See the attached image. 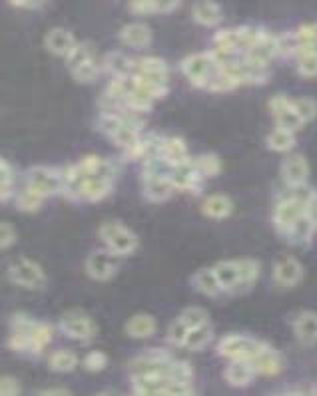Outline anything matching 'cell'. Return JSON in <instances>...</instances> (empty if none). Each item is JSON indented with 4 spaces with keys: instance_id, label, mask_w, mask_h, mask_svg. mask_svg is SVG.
<instances>
[{
    "instance_id": "cell-21",
    "label": "cell",
    "mask_w": 317,
    "mask_h": 396,
    "mask_svg": "<svg viewBox=\"0 0 317 396\" xmlns=\"http://www.w3.org/2000/svg\"><path fill=\"white\" fill-rule=\"evenodd\" d=\"M120 40L124 42L126 46H132V48H144L152 40V30L142 22L126 24L120 30Z\"/></svg>"
},
{
    "instance_id": "cell-30",
    "label": "cell",
    "mask_w": 317,
    "mask_h": 396,
    "mask_svg": "<svg viewBox=\"0 0 317 396\" xmlns=\"http://www.w3.org/2000/svg\"><path fill=\"white\" fill-rule=\"evenodd\" d=\"M48 367L54 373H72L78 367V356H76V353L68 351V349H60V351L50 355Z\"/></svg>"
},
{
    "instance_id": "cell-50",
    "label": "cell",
    "mask_w": 317,
    "mask_h": 396,
    "mask_svg": "<svg viewBox=\"0 0 317 396\" xmlns=\"http://www.w3.org/2000/svg\"><path fill=\"white\" fill-rule=\"evenodd\" d=\"M12 6H19V8H28V10H34V8H40L44 4V0H8Z\"/></svg>"
},
{
    "instance_id": "cell-46",
    "label": "cell",
    "mask_w": 317,
    "mask_h": 396,
    "mask_svg": "<svg viewBox=\"0 0 317 396\" xmlns=\"http://www.w3.org/2000/svg\"><path fill=\"white\" fill-rule=\"evenodd\" d=\"M21 395V382L14 376H0V396Z\"/></svg>"
},
{
    "instance_id": "cell-32",
    "label": "cell",
    "mask_w": 317,
    "mask_h": 396,
    "mask_svg": "<svg viewBox=\"0 0 317 396\" xmlns=\"http://www.w3.org/2000/svg\"><path fill=\"white\" fill-rule=\"evenodd\" d=\"M237 269H239V289L252 287L259 273H261V263L255 259H237Z\"/></svg>"
},
{
    "instance_id": "cell-12",
    "label": "cell",
    "mask_w": 317,
    "mask_h": 396,
    "mask_svg": "<svg viewBox=\"0 0 317 396\" xmlns=\"http://www.w3.org/2000/svg\"><path fill=\"white\" fill-rule=\"evenodd\" d=\"M277 54H279L277 36H272V34L266 32L259 40L255 42L252 48H248V50L244 52V62L257 66V68H268V64L272 62Z\"/></svg>"
},
{
    "instance_id": "cell-43",
    "label": "cell",
    "mask_w": 317,
    "mask_h": 396,
    "mask_svg": "<svg viewBox=\"0 0 317 396\" xmlns=\"http://www.w3.org/2000/svg\"><path fill=\"white\" fill-rule=\"evenodd\" d=\"M82 364H84V369L88 373H100V371H104L106 367H108V356L102 351H90L84 356Z\"/></svg>"
},
{
    "instance_id": "cell-34",
    "label": "cell",
    "mask_w": 317,
    "mask_h": 396,
    "mask_svg": "<svg viewBox=\"0 0 317 396\" xmlns=\"http://www.w3.org/2000/svg\"><path fill=\"white\" fill-rule=\"evenodd\" d=\"M296 146V134L283 127H275L274 132L268 136V147L274 151H290Z\"/></svg>"
},
{
    "instance_id": "cell-37",
    "label": "cell",
    "mask_w": 317,
    "mask_h": 396,
    "mask_svg": "<svg viewBox=\"0 0 317 396\" xmlns=\"http://www.w3.org/2000/svg\"><path fill=\"white\" fill-rule=\"evenodd\" d=\"M14 195V171L6 160L0 158V203Z\"/></svg>"
},
{
    "instance_id": "cell-40",
    "label": "cell",
    "mask_w": 317,
    "mask_h": 396,
    "mask_svg": "<svg viewBox=\"0 0 317 396\" xmlns=\"http://www.w3.org/2000/svg\"><path fill=\"white\" fill-rule=\"evenodd\" d=\"M210 319V314L206 309H202V307H188V309H184L180 317H178V321H182L188 329H193V327H198V325H204V323H210L208 321Z\"/></svg>"
},
{
    "instance_id": "cell-48",
    "label": "cell",
    "mask_w": 317,
    "mask_h": 396,
    "mask_svg": "<svg viewBox=\"0 0 317 396\" xmlns=\"http://www.w3.org/2000/svg\"><path fill=\"white\" fill-rule=\"evenodd\" d=\"M150 2L154 12H172L182 4V0H150Z\"/></svg>"
},
{
    "instance_id": "cell-25",
    "label": "cell",
    "mask_w": 317,
    "mask_h": 396,
    "mask_svg": "<svg viewBox=\"0 0 317 396\" xmlns=\"http://www.w3.org/2000/svg\"><path fill=\"white\" fill-rule=\"evenodd\" d=\"M156 319L152 314L140 313L134 314L130 321L126 323V333L132 338H148L156 333Z\"/></svg>"
},
{
    "instance_id": "cell-28",
    "label": "cell",
    "mask_w": 317,
    "mask_h": 396,
    "mask_svg": "<svg viewBox=\"0 0 317 396\" xmlns=\"http://www.w3.org/2000/svg\"><path fill=\"white\" fill-rule=\"evenodd\" d=\"M211 338H213V329L210 327V323H204V325H198L188 331L182 347H186L190 351H202L210 345Z\"/></svg>"
},
{
    "instance_id": "cell-41",
    "label": "cell",
    "mask_w": 317,
    "mask_h": 396,
    "mask_svg": "<svg viewBox=\"0 0 317 396\" xmlns=\"http://www.w3.org/2000/svg\"><path fill=\"white\" fill-rule=\"evenodd\" d=\"M294 102V110L297 112V116L301 118L303 124H309L317 118V102L314 98H297L292 100Z\"/></svg>"
},
{
    "instance_id": "cell-2",
    "label": "cell",
    "mask_w": 317,
    "mask_h": 396,
    "mask_svg": "<svg viewBox=\"0 0 317 396\" xmlns=\"http://www.w3.org/2000/svg\"><path fill=\"white\" fill-rule=\"evenodd\" d=\"M98 235L104 241L106 249H110L120 257L132 255L138 247L136 233L128 230L126 225H122L120 221H104L98 230Z\"/></svg>"
},
{
    "instance_id": "cell-22",
    "label": "cell",
    "mask_w": 317,
    "mask_h": 396,
    "mask_svg": "<svg viewBox=\"0 0 317 396\" xmlns=\"http://www.w3.org/2000/svg\"><path fill=\"white\" fill-rule=\"evenodd\" d=\"M316 227V221H314L307 213H303L296 223L292 225V230L287 231L285 239H287L290 243H294V245H307V243L312 241V237H314Z\"/></svg>"
},
{
    "instance_id": "cell-35",
    "label": "cell",
    "mask_w": 317,
    "mask_h": 396,
    "mask_svg": "<svg viewBox=\"0 0 317 396\" xmlns=\"http://www.w3.org/2000/svg\"><path fill=\"white\" fill-rule=\"evenodd\" d=\"M132 80L136 84V88H140L144 94H148L152 100H162V98H166V94H168L166 82L150 80V78H144V76H138V74H134Z\"/></svg>"
},
{
    "instance_id": "cell-4",
    "label": "cell",
    "mask_w": 317,
    "mask_h": 396,
    "mask_svg": "<svg viewBox=\"0 0 317 396\" xmlns=\"http://www.w3.org/2000/svg\"><path fill=\"white\" fill-rule=\"evenodd\" d=\"M263 347H268V345L254 336L228 334L218 343V355L230 358V360H252Z\"/></svg>"
},
{
    "instance_id": "cell-39",
    "label": "cell",
    "mask_w": 317,
    "mask_h": 396,
    "mask_svg": "<svg viewBox=\"0 0 317 396\" xmlns=\"http://www.w3.org/2000/svg\"><path fill=\"white\" fill-rule=\"evenodd\" d=\"M275 122H277V127H283V129H290V132H299L301 127H303V122H301V118L297 116V112L294 110V102L292 106L287 108V110H283V112H279V114H275L274 116Z\"/></svg>"
},
{
    "instance_id": "cell-33",
    "label": "cell",
    "mask_w": 317,
    "mask_h": 396,
    "mask_svg": "<svg viewBox=\"0 0 317 396\" xmlns=\"http://www.w3.org/2000/svg\"><path fill=\"white\" fill-rule=\"evenodd\" d=\"M191 162L202 177H215L222 171V160L215 153H202V156L193 158Z\"/></svg>"
},
{
    "instance_id": "cell-45",
    "label": "cell",
    "mask_w": 317,
    "mask_h": 396,
    "mask_svg": "<svg viewBox=\"0 0 317 396\" xmlns=\"http://www.w3.org/2000/svg\"><path fill=\"white\" fill-rule=\"evenodd\" d=\"M16 243V230L6 223V221H0V251L8 249Z\"/></svg>"
},
{
    "instance_id": "cell-17",
    "label": "cell",
    "mask_w": 317,
    "mask_h": 396,
    "mask_svg": "<svg viewBox=\"0 0 317 396\" xmlns=\"http://www.w3.org/2000/svg\"><path fill=\"white\" fill-rule=\"evenodd\" d=\"M44 46H46V50H48L50 54L66 58V56L72 52V48L76 46V40H74V36H72L68 30H64V28H52V30L46 34V38H44Z\"/></svg>"
},
{
    "instance_id": "cell-18",
    "label": "cell",
    "mask_w": 317,
    "mask_h": 396,
    "mask_svg": "<svg viewBox=\"0 0 317 396\" xmlns=\"http://www.w3.org/2000/svg\"><path fill=\"white\" fill-rule=\"evenodd\" d=\"M294 333L303 345L317 343V313L316 311H303L297 314L294 321Z\"/></svg>"
},
{
    "instance_id": "cell-10",
    "label": "cell",
    "mask_w": 317,
    "mask_h": 396,
    "mask_svg": "<svg viewBox=\"0 0 317 396\" xmlns=\"http://www.w3.org/2000/svg\"><path fill=\"white\" fill-rule=\"evenodd\" d=\"M120 255L112 253L110 249L92 251L86 259V273L94 281H108L120 269Z\"/></svg>"
},
{
    "instance_id": "cell-44",
    "label": "cell",
    "mask_w": 317,
    "mask_h": 396,
    "mask_svg": "<svg viewBox=\"0 0 317 396\" xmlns=\"http://www.w3.org/2000/svg\"><path fill=\"white\" fill-rule=\"evenodd\" d=\"M188 327L182 323V321H174L172 325H169L168 329V341L172 343V345H176V347H182L184 345V338H186V334H188Z\"/></svg>"
},
{
    "instance_id": "cell-51",
    "label": "cell",
    "mask_w": 317,
    "mask_h": 396,
    "mask_svg": "<svg viewBox=\"0 0 317 396\" xmlns=\"http://www.w3.org/2000/svg\"><path fill=\"white\" fill-rule=\"evenodd\" d=\"M40 395H70L68 388H48V391H43Z\"/></svg>"
},
{
    "instance_id": "cell-15",
    "label": "cell",
    "mask_w": 317,
    "mask_h": 396,
    "mask_svg": "<svg viewBox=\"0 0 317 396\" xmlns=\"http://www.w3.org/2000/svg\"><path fill=\"white\" fill-rule=\"evenodd\" d=\"M250 362H252V367H254L255 375L275 376L283 371V360H281V356H279V353H275L270 345L263 347Z\"/></svg>"
},
{
    "instance_id": "cell-8",
    "label": "cell",
    "mask_w": 317,
    "mask_h": 396,
    "mask_svg": "<svg viewBox=\"0 0 317 396\" xmlns=\"http://www.w3.org/2000/svg\"><path fill=\"white\" fill-rule=\"evenodd\" d=\"M215 68H218V62L213 60L211 52L191 54L188 58H184V62H182L184 76H186L193 86H198V88H206V86H208L211 74L215 72Z\"/></svg>"
},
{
    "instance_id": "cell-7",
    "label": "cell",
    "mask_w": 317,
    "mask_h": 396,
    "mask_svg": "<svg viewBox=\"0 0 317 396\" xmlns=\"http://www.w3.org/2000/svg\"><path fill=\"white\" fill-rule=\"evenodd\" d=\"M305 197L307 195H290L275 206L274 225L281 237H285L292 225L305 213Z\"/></svg>"
},
{
    "instance_id": "cell-5",
    "label": "cell",
    "mask_w": 317,
    "mask_h": 396,
    "mask_svg": "<svg viewBox=\"0 0 317 396\" xmlns=\"http://www.w3.org/2000/svg\"><path fill=\"white\" fill-rule=\"evenodd\" d=\"M26 188L36 191L38 195H43L44 199L52 197V195H58V193H64L62 171L46 166L32 167L26 173Z\"/></svg>"
},
{
    "instance_id": "cell-49",
    "label": "cell",
    "mask_w": 317,
    "mask_h": 396,
    "mask_svg": "<svg viewBox=\"0 0 317 396\" xmlns=\"http://www.w3.org/2000/svg\"><path fill=\"white\" fill-rule=\"evenodd\" d=\"M130 10L136 14H154L150 0H130Z\"/></svg>"
},
{
    "instance_id": "cell-38",
    "label": "cell",
    "mask_w": 317,
    "mask_h": 396,
    "mask_svg": "<svg viewBox=\"0 0 317 396\" xmlns=\"http://www.w3.org/2000/svg\"><path fill=\"white\" fill-rule=\"evenodd\" d=\"M43 195H38L36 191L28 189L26 186H24V189L16 195V208H19V211H24V213H34V211H38V209L43 208Z\"/></svg>"
},
{
    "instance_id": "cell-47",
    "label": "cell",
    "mask_w": 317,
    "mask_h": 396,
    "mask_svg": "<svg viewBox=\"0 0 317 396\" xmlns=\"http://www.w3.org/2000/svg\"><path fill=\"white\" fill-rule=\"evenodd\" d=\"M290 106H292V100H290L287 96H283V94H277V96H274V98L270 100L268 108H270L272 116H275V114H279V112L287 110Z\"/></svg>"
},
{
    "instance_id": "cell-24",
    "label": "cell",
    "mask_w": 317,
    "mask_h": 396,
    "mask_svg": "<svg viewBox=\"0 0 317 396\" xmlns=\"http://www.w3.org/2000/svg\"><path fill=\"white\" fill-rule=\"evenodd\" d=\"M191 14H193V21L202 26H215L222 21V8L213 0H198L193 4Z\"/></svg>"
},
{
    "instance_id": "cell-23",
    "label": "cell",
    "mask_w": 317,
    "mask_h": 396,
    "mask_svg": "<svg viewBox=\"0 0 317 396\" xmlns=\"http://www.w3.org/2000/svg\"><path fill=\"white\" fill-rule=\"evenodd\" d=\"M233 211V201L228 195H210L204 203H202V213L210 219H226L230 217Z\"/></svg>"
},
{
    "instance_id": "cell-42",
    "label": "cell",
    "mask_w": 317,
    "mask_h": 396,
    "mask_svg": "<svg viewBox=\"0 0 317 396\" xmlns=\"http://www.w3.org/2000/svg\"><path fill=\"white\" fill-rule=\"evenodd\" d=\"M90 58H94L92 46H90V44H78V42H76V46L72 48V52L66 56V64H68V68L72 70V68H76L78 64L86 62V60H90Z\"/></svg>"
},
{
    "instance_id": "cell-19",
    "label": "cell",
    "mask_w": 317,
    "mask_h": 396,
    "mask_svg": "<svg viewBox=\"0 0 317 396\" xmlns=\"http://www.w3.org/2000/svg\"><path fill=\"white\" fill-rule=\"evenodd\" d=\"M211 269H213L215 277H218V283H220L222 291H239L237 261H220Z\"/></svg>"
},
{
    "instance_id": "cell-20",
    "label": "cell",
    "mask_w": 317,
    "mask_h": 396,
    "mask_svg": "<svg viewBox=\"0 0 317 396\" xmlns=\"http://www.w3.org/2000/svg\"><path fill=\"white\" fill-rule=\"evenodd\" d=\"M224 376H226V380H228L232 386H248V384H252V380H254L255 371L250 360H232V362L228 364Z\"/></svg>"
},
{
    "instance_id": "cell-16",
    "label": "cell",
    "mask_w": 317,
    "mask_h": 396,
    "mask_svg": "<svg viewBox=\"0 0 317 396\" xmlns=\"http://www.w3.org/2000/svg\"><path fill=\"white\" fill-rule=\"evenodd\" d=\"M162 162H166L169 167L178 166V164H184L190 160V153H188V146L182 138H162L160 142V156H158Z\"/></svg>"
},
{
    "instance_id": "cell-36",
    "label": "cell",
    "mask_w": 317,
    "mask_h": 396,
    "mask_svg": "<svg viewBox=\"0 0 317 396\" xmlns=\"http://www.w3.org/2000/svg\"><path fill=\"white\" fill-rule=\"evenodd\" d=\"M70 72H72V78H74L76 82L92 84L96 82L98 76H100V66L96 62V58H90V60H86V62L78 64L76 68H72Z\"/></svg>"
},
{
    "instance_id": "cell-31",
    "label": "cell",
    "mask_w": 317,
    "mask_h": 396,
    "mask_svg": "<svg viewBox=\"0 0 317 396\" xmlns=\"http://www.w3.org/2000/svg\"><path fill=\"white\" fill-rule=\"evenodd\" d=\"M104 68L114 78H126L132 76V62L122 52H112L104 58Z\"/></svg>"
},
{
    "instance_id": "cell-29",
    "label": "cell",
    "mask_w": 317,
    "mask_h": 396,
    "mask_svg": "<svg viewBox=\"0 0 317 396\" xmlns=\"http://www.w3.org/2000/svg\"><path fill=\"white\" fill-rule=\"evenodd\" d=\"M297 72L305 78L317 76V48L314 46H299L297 48Z\"/></svg>"
},
{
    "instance_id": "cell-11",
    "label": "cell",
    "mask_w": 317,
    "mask_h": 396,
    "mask_svg": "<svg viewBox=\"0 0 317 396\" xmlns=\"http://www.w3.org/2000/svg\"><path fill=\"white\" fill-rule=\"evenodd\" d=\"M281 177L285 186L292 189H301L309 180V164L301 153H292L281 164Z\"/></svg>"
},
{
    "instance_id": "cell-26",
    "label": "cell",
    "mask_w": 317,
    "mask_h": 396,
    "mask_svg": "<svg viewBox=\"0 0 317 396\" xmlns=\"http://www.w3.org/2000/svg\"><path fill=\"white\" fill-rule=\"evenodd\" d=\"M136 74L144 76L150 80H158V82H166L168 80V66L160 58H142L136 64Z\"/></svg>"
},
{
    "instance_id": "cell-6",
    "label": "cell",
    "mask_w": 317,
    "mask_h": 396,
    "mask_svg": "<svg viewBox=\"0 0 317 396\" xmlns=\"http://www.w3.org/2000/svg\"><path fill=\"white\" fill-rule=\"evenodd\" d=\"M12 329L16 331H24L30 338V355H40L44 349L50 345L52 336H54V329L48 323H40L34 321L28 314H14L12 317Z\"/></svg>"
},
{
    "instance_id": "cell-3",
    "label": "cell",
    "mask_w": 317,
    "mask_h": 396,
    "mask_svg": "<svg viewBox=\"0 0 317 396\" xmlns=\"http://www.w3.org/2000/svg\"><path fill=\"white\" fill-rule=\"evenodd\" d=\"M8 279L16 287L28 289V291H40L46 287V273L32 259L21 257L8 265Z\"/></svg>"
},
{
    "instance_id": "cell-9",
    "label": "cell",
    "mask_w": 317,
    "mask_h": 396,
    "mask_svg": "<svg viewBox=\"0 0 317 396\" xmlns=\"http://www.w3.org/2000/svg\"><path fill=\"white\" fill-rule=\"evenodd\" d=\"M58 329L60 333L74 341H90L98 334V325L94 323V319L82 311H70L62 314Z\"/></svg>"
},
{
    "instance_id": "cell-1",
    "label": "cell",
    "mask_w": 317,
    "mask_h": 396,
    "mask_svg": "<svg viewBox=\"0 0 317 396\" xmlns=\"http://www.w3.org/2000/svg\"><path fill=\"white\" fill-rule=\"evenodd\" d=\"M114 177H116L114 166H112V164H108V166H106L100 173L80 177L78 182L70 184V186L64 189V191H66V193H70L74 199H82V201H90V203H94V201L104 199L106 195L112 191Z\"/></svg>"
},
{
    "instance_id": "cell-13",
    "label": "cell",
    "mask_w": 317,
    "mask_h": 396,
    "mask_svg": "<svg viewBox=\"0 0 317 396\" xmlns=\"http://www.w3.org/2000/svg\"><path fill=\"white\" fill-rule=\"evenodd\" d=\"M169 180L174 184L176 191H198L200 189V182H202V175L198 173V169L193 167L191 158L184 164H178L169 169Z\"/></svg>"
},
{
    "instance_id": "cell-27",
    "label": "cell",
    "mask_w": 317,
    "mask_h": 396,
    "mask_svg": "<svg viewBox=\"0 0 317 396\" xmlns=\"http://www.w3.org/2000/svg\"><path fill=\"white\" fill-rule=\"evenodd\" d=\"M191 285L196 291L206 295V297H218L222 293V287L218 283V277H215L213 269H200L191 277Z\"/></svg>"
},
{
    "instance_id": "cell-14",
    "label": "cell",
    "mask_w": 317,
    "mask_h": 396,
    "mask_svg": "<svg viewBox=\"0 0 317 396\" xmlns=\"http://www.w3.org/2000/svg\"><path fill=\"white\" fill-rule=\"evenodd\" d=\"M303 279V265L296 257H283L274 267V281L281 289H294Z\"/></svg>"
}]
</instances>
